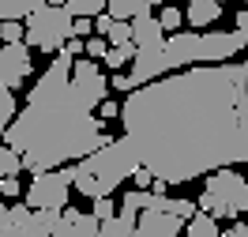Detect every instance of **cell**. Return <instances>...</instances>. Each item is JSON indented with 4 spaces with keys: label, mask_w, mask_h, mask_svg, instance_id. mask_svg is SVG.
Returning <instances> with one entry per match:
<instances>
[{
    "label": "cell",
    "mask_w": 248,
    "mask_h": 237,
    "mask_svg": "<svg viewBox=\"0 0 248 237\" xmlns=\"http://www.w3.org/2000/svg\"><path fill=\"white\" fill-rule=\"evenodd\" d=\"M185 234L188 237H218L222 230H218V219L211 211H196V215L185 222Z\"/></svg>",
    "instance_id": "2e32d148"
},
{
    "label": "cell",
    "mask_w": 248,
    "mask_h": 237,
    "mask_svg": "<svg viewBox=\"0 0 248 237\" xmlns=\"http://www.w3.org/2000/svg\"><path fill=\"white\" fill-rule=\"evenodd\" d=\"M158 23H162V31L173 34V31H181L185 27V12L181 8H173V0H166V8L158 12Z\"/></svg>",
    "instance_id": "7402d4cb"
},
{
    "label": "cell",
    "mask_w": 248,
    "mask_h": 237,
    "mask_svg": "<svg viewBox=\"0 0 248 237\" xmlns=\"http://www.w3.org/2000/svg\"><path fill=\"white\" fill-rule=\"evenodd\" d=\"M222 4H226V0H222Z\"/></svg>",
    "instance_id": "f35d334b"
},
{
    "label": "cell",
    "mask_w": 248,
    "mask_h": 237,
    "mask_svg": "<svg viewBox=\"0 0 248 237\" xmlns=\"http://www.w3.org/2000/svg\"><path fill=\"white\" fill-rule=\"evenodd\" d=\"M0 196H4V200L23 196V189H19V174H16V177H0Z\"/></svg>",
    "instance_id": "f546056e"
},
{
    "label": "cell",
    "mask_w": 248,
    "mask_h": 237,
    "mask_svg": "<svg viewBox=\"0 0 248 237\" xmlns=\"http://www.w3.org/2000/svg\"><path fill=\"white\" fill-rule=\"evenodd\" d=\"M0 237H8V207L0 200Z\"/></svg>",
    "instance_id": "836d02e7"
},
{
    "label": "cell",
    "mask_w": 248,
    "mask_h": 237,
    "mask_svg": "<svg viewBox=\"0 0 248 237\" xmlns=\"http://www.w3.org/2000/svg\"><path fill=\"white\" fill-rule=\"evenodd\" d=\"M72 53L57 49V57L27 95V106L4 128V143L23 155V170H53L64 162H79L94 147L109 140L106 121L76 95L72 87Z\"/></svg>",
    "instance_id": "7a4b0ae2"
},
{
    "label": "cell",
    "mask_w": 248,
    "mask_h": 237,
    "mask_svg": "<svg viewBox=\"0 0 248 237\" xmlns=\"http://www.w3.org/2000/svg\"><path fill=\"white\" fill-rule=\"evenodd\" d=\"M98 117H102V121H117V117H121V102L102 98V102H98Z\"/></svg>",
    "instance_id": "f1b7e54d"
},
{
    "label": "cell",
    "mask_w": 248,
    "mask_h": 237,
    "mask_svg": "<svg viewBox=\"0 0 248 237\" xmlns=\"http://www.w3.org/2000/svg\"><path fill=\"white\" fill-rule=\"evenodd\" d=\"M106 49H109V38H106V34H94V38L83 42V53L94 57V61H102V57H106Z\"/></svg>",
    "instance_id": "4316f807"
},
{
    "label": "cell",
    "mask_w": 248,
    "mask_h": 237,
    "mask_svg": "<svg viewBox=\"0 0 248 237\" xmlns=\"http://www.w3.org/2000/svg\"><path fill=\"white\" fill-rule=\"evenodd\" d=\"M136 219H140V211H117V215H109V219L98 222V234H106V237H128V234H136Z\"/></svg>",
    "instance_id": "9a60e30c"
},
{
    "label": "cell",
    "mask_w": 248,
    "mask_h": 237,
    "mask_svg": "<svg viewBox=\"0 0 248 237\" xmlns=\"http://www.w3.org/2000/svg\"><path fill=\"white\" fill-rule=\"evenodd\" d=\"M248 219V215H245ZM245 219H237V226H230V230H222V237H248V222Z\"/></svg>",
    "instance_id": "1f68e13d"
},
{
    "label": "cell",
    "mask_w": 248,
    "mask_h": 237,
    "mask_svg": "<svg viewBox=\"0 0 248 237\" xmlns=\"http://www.w3.org/2000/svg\"><path fill=\"white\" fill-rule=\"evenodd\" d=\"M162 4H166V0H162Z\"/></svg>",
    "instance_id": "ab89813d"
},
{
    "label": "cell",
    "mask_w": 248,
    "mask_h": 237,
    "mask_svg": "<svg viewBox=\"0 0 248 237\" xmlns=\"http://www.w3.org/2000/svg\"><path fill=\"white\" fill-rule=\"evenodd\" d=\"M218 16H222V0H188L185 8V19L192 31H203V27L218 23Z\"/></svg>",
    "instance_id": "4fadbf2b"
},
{
    "label": "cell",
    "mask_w": 248,
    "mask_h": 237,
    "mask_svg": "<svg viewBox=\"0 0 248 237\" xmlns=\"http://www.w3.org/2000/svg\"><path fill=\"white\" fill-rule=\"evenodd\" d=\"M203 196L196 200L200 211H211L218 222L222 219H241L248 215V181L233 166H218L211 174H203Z\"/></svg>",
    "instance_id": "277c9868"
},
{
    "label": "cell",
    "mask_w": 248,
    "mask_h": 237,
    "mask_svg": "<svg viewBox=\"0 0 248 237\" xmlns=\"http://www.w3.org/2000/svg\"><path fill=\"white\" fill-rule=\"evenodd\" d=\"M132 42H136L140 49L143 46H162V42H166V31H162V23H158L155 12L132 19Z\"/></svg>",
    "instance_id": "7c38bea8"
},
{
    "label": "cell",
    "mask_w": 248,
    "mask_h": 237,
    "mask_svg": "<svg viewBox=\"0 0 248 237\" xmlns=\"http://www.w3.org/2000/svg\"><path fill=\"white\" fill-rule=\"evenodd\" d=\"M233 19H237V31H245V34H248V8H241Z\"/></svg>",
    "instance_id": "d6a6232c"
},
{
    "label": "cell",
    "mask_w": 248,
    "mask_h": 237,
    "mask_svg": "<svg viewBox=\"0 0 248 237\" xmlns=\"http://www.w3.org/2000/svg\"><path fill=\"white\" fill-rule=\"evenodd\" d=\"M42 0H0V19H27Z\"/></svg>",
    "instance_id": "44dd1931"
},
{
    "label": "cell",
    "mask_w": 248,
    "mask_h": 237,
    "mask_svg": "<svg viewBox=\"0 0 248 237\" xmlns=\"http://www.w3.org/2000/svg\"><path fill=\"white\" fill-rule=\"evenodd\" d=\"M23 27H27V34H23L27 46H34L38 53H57V49H64V42L72 38L76 16H72L64 4H46V0H42L31 16L23 19Z\"/></svg>",
    "instance_id": "5b68a950"
},
{
    "label": "cell",
    "mask_w": 248,
    "mask_h": 237,
    "mask_svg": "<svg viewBox=\"0 0 248 237\" xmlns=\"http://www.w3.org/2000/svg\"><path fill=\"white\" fill-rule=\"evenodd\" d=\"M46 4H64V0H46Z\"/></svg>",
    "instance_id": "d590c367"
},
{
    "label": "cell",
    "mask_w": 248,
    "mask_h": 237,
    "mask_svg": "<svg viewBox=\"0 0 248 237\" xmlns=\"http://www.w3.org/2000/svg\"><path fill=\"white\" fill-rule=\"evenodd\" d=\"M185 230V219H177L166 207H143L136 219V234L140 237H177Z\"/></svg>",
    "instance_id": "8fae6325"
},
{
    "label": "cell",
    "mask_w": 248,
    "mask_h": 237,
    "mask_svg": "<svg viewBox=\"0 0 248 237\" xmlns=\"http://www.w3.org/2000/svg\"><path fill=\"white\" fill-rule=\"evenodd\" d=\"M109 46H128L132 42V23L128 19H113V27H109Z\"/></svg>",
    "instance_id": "cb8c5ba5"
},
{
    "label": "cell",
    "mask_w": 248,
    "mask_h": 237,
    "mask_svg": "<svg viewBox=\"0 0 248 237\" xmlns=\"http://www.w3.org/2000/svg\"><path fill=\"white\" fill-rule=\"evenodd\" d=\"M94 204V215H98V222L109 219V215H117V204H113V196H98V200H91Z\"/></svg>",
    "instance_id": "83f0119b"
},
{
    "label": "cell",
    "mask_w": 248,
    "mask_h": 237,
    "mask_svg": "<svg viewBox=\"0 0 248 237\" xmlns=\"http://www.w3.org/2000/svg\"><path fill=\"white\" fill-rule=\"evenodd\" d=\"M121 121L140 162L170 185L200 181L218 166H248V61L166 72L124 95Z\"/></svg>",
    "instance_id": "6da1fadb"
},
{
    "label": "cell",
    "mask_w": 248,
    "mask_h": 237,
    "mask_svg": "<svg viewBox=\"0 0 248 237\" xmlns=\"http://www.w3.org/2000/svg\"><path fill=\"white\" fill-rule=\"evenodd\" d=\"M245 46H248L245 31H211V34H203V42H200V64L233 61Z\"/></svg>",
    "instance_id": "9c48e42d"
},
{
    "label": "cell",
    "mask_w": 248,
    "mask_h": 237,
    "mask_svg": "<svg viewBox=\"0 0 248 237\" xmlns=\"http://www.w3.org/2000/svg\"><path fill=\"white\" fill-rule=\"evenodd\" d=\"M140 151H136V143L121 136V140H106L102 147H94L91 155L79 158L76 166V177H72V189L79 196H87V200H98V196H113L117 185H121L124 177H132L140 170Z\"/></svg>",
    "instance_id": "3957f363"
},
{
    "label": "cell",
    "mask_w": 248,
    "mask_h": 237,
    "mask_svg": "<svg viewBox=\"0 0 248 237\" xmlns=\"http://www.w3.org/2000/svg\"><path fill=\"white\" fill-rule=\"evenodd\" d=\"M106 12L113 19H136V16L155 12V8H151V4H143V0H106Z\"/></svg>",
    "instance_id": "e0dca14e"
},
{
    "label": "cell",
    "mask_w": 248,
    "mask_h": 237,
    "mask_svg": "<svg viewBox=\"0 0 248 237\" xmlns=\"http://www.w3.org/2000/svg\"><path fill=\"white\" fill-rule=\"evenodd\" d=\"M132 181H136V189H151V181H155V174H151L147 166H140V170L132 174Z\"/></svg>",
    "instance_id": "4dcf8cb0"
},
{
    "label": "cell",
    "mask_w": 248,
    "mask_h": 237,
    "mask_svg": "<svg viewBox=\"0 0 248 237\" xmlns=\"http://www.w3.org/2000/svg\"><path fill=\"white\" fill-rule=\"evenodd\" d=\"M23 34H27L23 19H0V38L4 42H23Z\"/></svg>",
    "instance_id": "d4e9b609"
},
{
    "label": "cell",
    "mask_w": 248,
    "mask_h": 237,
    "mask_svg": "<svg viewBox=\"0 0 248 237\" xmlns=\"http://www.w3.org/2000/svg\"><path fill=\"white\" fill-rule=\"evenodd\" d=\"M72 87H76V95L83 98L91 110L102 98H109V79H106V72L94 64V57H76V61H72Z\"/></svg>",
    "instance_id": "52a82bcc"
},
{
    "label": "cell",
    "mask_w": 248,
    "mask_h": 237,
    "mask_svg": "<svg viewBox=\"0 0 248 237\" xmlns=\"http://www.w3.org/2000/svg\"><path fill=\"white\" fill-rule=\"evenodd\" d=\"M64 211V234L61 237H94L98 234V215H83V211H76V207H61Z\"/></svg>",
    "instance_id": "5bb4252c"
},
{
    "label": "cell",
    "mask_w": 248,
    "mask_h": 237,
    "mask_svg": "<svg viewBox=\"0 0 248 237\" xmlns=\"http://www.w3.org/2000/svg\"><path fill=\"white\" fill-rule=\"evenodd\" d=\"M200 42L203 34L200 31H173L170 38H166V64H170V72H177V68H188V64H200Z\"/></svg>",
    "instance_id": "30bf717a"
},
{
    "label": "cell",
    "mask_w": 248,
    "mask_h": 237,
    "mask_svg": "<svg viewBox=\"0 0 248 237\" xmlns=\"http://www.w3.org/2000/svg\"><path fill=\"white\" fill-rule=\"evenodd\" d=\"M245 8H248V0H245Z\"/></svg>",
    "instance_id": "8d00e7d4"
},
{
    "label": "cell",
    "mask_w": 248,
    "mask_h": 237,
    "mask_svg": "<svg viewBox=\"0 0 248 237\" xmlns=\"http://www.w3.org/2000/svg\"><path fill=\"white\" fill-rule=\"evenodd\" d=\"M23 174V155L12 143H0V177H16Z\"/></svg>",
    "instance_id": "ac0fdd59"
},
{
    "label": "cell",
    "mask_w": 248,
    "mask_h": 237,
    "mask_svg": "<svg viewBox=\"0 0 248 237\" xmlns=\"http://www.w3.org/2000/svg\"><path fill=\"white\" fill-rule=\"evenodd\" d=\"M64 8L72 12V16H98V12H106V0H64Z\"/></svg>",
    "instance_id": "603a6c76"
},
{
    "label": "cell",
    "mask_w": 248,
    "mask_h": 237,
    "mask_svg": "<svg viewBox=\"0 0 248 237\" xmlns=\"http://www.w3.org/2000/svg\"><path fill=\"white\" fill-rule=\"evenodd\" d=\"M143 4H151V8H155V4H162V0H143Z\"/></svg>",
    "instance_id": "e575fe53"
},
{
    "label": "cell",
    "mask_w": 248,
    "mask_h": 237,
    "mask_svg": "<svg viewBox=\"0 0 248 237\" xmlns=\"http://www.w3.org/2000/svg\"><path fill=\"white\" fill-rule=\"evenodd\" d=\"M0 42H4V38H0Z\"/></svg>",
    "instance_id": "74e56055"
},
{
    "label": "cell",
    "mask_w": 248,
    "mask_h": 237,
    "mask_svg": "<svg viewBox=\"0 0 248 237\" xmlns=\"http://www.w3.org/2000/svg\"><path fill=\"white\" fill-rule=\"evenodd\" d=\"M166 211H173L177 219H185V222H188L196 211H200V204H192V200H170V196H166Z\"/></svg>",
    "instance_id": "484cf974"
},
{
    "label": "cell",
    "mask_w": 248,
    "mask_h": 237,
    "mask_svg": "<svg viewBox=\"0 0 248 237\" xmlns=\"http://www.w3.org/2000/svg\"><path fill=\"white\" fill-rule=\"evenodd\" d=\"M31 76V46L27 42H0V83L19 91Z\"/></svg>",
    "instance_id": "ba28073f"
},
{
    "label": "cell",
    "mask_w": 248,
    "mask_h": 237,
    "mask_svg": "<svg viewBox=\"0 0 248 237\" xmlns=\"http://www.w3.org/2000/svg\"><path fill=\"white\" fill-rule=\"evenodd\" d=\"M72 177H76V166H64V170H38L31 177V185L23 192V200L38 211H61L72 196Z\"/></svg>",
    "instance_id": "8992f818"
},
{
    "label": "cell",
    "mask_w": 248,
    "mask_h": 237,
    "mask_svg": "<svg viewBox=\"0 0 248 237\" xmlns=\"http://www.w3.org/2000/svg\"><path fill=\"white\" fill-rule=\"evenodd\" d=\"M16 113H19V106H16V91L0 83V136H4V128L16 121Z\"/></svg>",
    "instance_id": "ffe728a7"
},
{
    "label": "cell",
    "mask_w": 248,
    "mask_h": 237,
    "mask_svg": "<svg viewBox=\"0 0 248 237\" xmlns=\"http://www.w3.org/2000/svg\"><path fill=\"white\" fill-rule=\"evenodd\" d=\"M132 57H136V42H128V46H109L106 49V68H113V72H121L124 64H132Z\"/></svg>",
    "instance_id": "d6986e66"
}]
</instances>
